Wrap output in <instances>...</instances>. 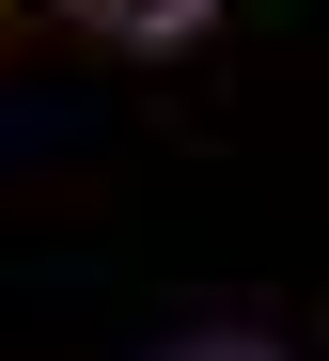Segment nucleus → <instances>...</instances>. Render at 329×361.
Listing matches in <instances>:
<instances>
[{
  "instance_id": "obj_1",
  "label": "nucleus",
  "mask_w": 329,
  "mask_h": 361,
  "mask_svg": "<svg viewBox=\"0 0 329 361\" xmlns=\"http://www.w3.org/2000/svg\"><path fill=\"white\" fill-rule=\"evenodd\" d=\"M110 32H204V0H94Z\"/></svg>"
},
{
  "instance_id": "obj_2",
  "label": "nucleus",
  "mask_w": 329,
  "mask_h": 361,
  "mask_svg": "<svg viewBox=\"0 0 329 361\" xmlns=\"http://www.w3.org/2000/svg\"><path fill=\"white\" fill-rule=\"evenodd\" d=\"M220 361H251V345H220Z\"/></svg>"
}]
</instances>
